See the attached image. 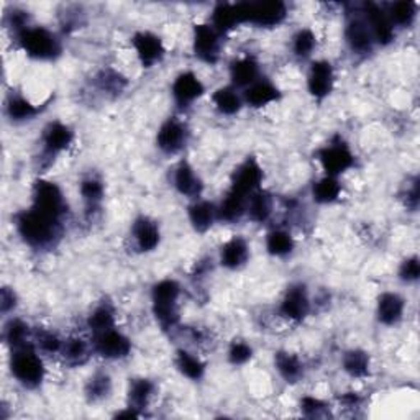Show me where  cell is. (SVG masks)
I'll return each instance as SVG.
<instances>
[{"label":"cell","instance_id":"obj_5","mask_svg":"<svg viewBox=\"0 0 420 420\" xmlns=\"http://www.w3.org/2000/svg\"><path fill=\"white\" fill-rule=\"evenodd\" d=\"M12 373L25 386H38L43 374H45V368L33 350L25 345V347L17 348L12 357Z\"/></svg>","mask_w":420,"mask_h":420},{"label":"cell","instance_id":"obj_14","mask_svg":"<svg viewBox=\"0 0 420 420\" xmlns=\"http://www.w3.org/2000/svg\"><path fill=\"white\" fill-rule=\"evenodd\" d=\"M366 17L371 25V33L374 35V38L382 45H387L394 38V30H392L391 20L387 19V15L382 12L376 4H366Z\"/></svg>","mask_w":420,"mask_h":420},{"label":"cell","instance_id":"obj_8","mask_svg":"<svg viewBox=\"0 0 420 420\" xmlns=\"http://www.w3.org/2000/svg\"><path fill=\"white\" fill-rule=\"evenodd\" d=\"M194 51L202 61H217L220 51L219 31L209 25H196V28H194Z\"/></svg>","mask_w":420,"mask_h":420},{"label":"cell","instance_id":"obj_1","mask_svg":"<svg viewBox=\"0 0 420 420\" xmlns=\"http://www.w3.org/2000/svg\"><path fill=\"white\" fill-rule=\"evenodd\" d=\"M177 298H179V284L172 279H164L153 288V310L156 319L164 328L176 325L177 319Z\"/></svg>","mask_w":420,"mask_h":420},{"label":"cell","instance_id":"obj_16","mask_svg":"<svg viewBox=\"0 0 420 420\" xmlns=\"http://www.w3.org/2000/svg\"><path fill=\"white\" fill-rule=\"evenodd\" d=\"M186 142V130L179 122L168 120L158 132V147L166 153H176Z\"/></svg>","mask_w":420,"mask_h":420},{"label":"cell","instance_id":"obj_34","mask_svg":"<svg viewBox=\"0 0 420 420\" xmlns=\"http://www.w3.org/2000/svg\"><path fill=\"white\" fill-rule=\"evenodd\" d=\"M177 368H179L181 373L186 374L187 378L201 379L202 374H204V369H206V366H204L201 359L192 357L191 353L179 352L177 353Z\"/></svg>","mask_w":420,"mask_h":420},{"label":"cell","instance_id":"obj_37","mask_svg":"<svg viewBox=\"0 0 420 420\" xmlns=\"http://www.w3.org/2000/svg\"><path fill=\"white\" fill-rule=\"evenodd\" d=\"M89 327L93 328L95 335L104 333L110 328H114V314L109 307H99L89 319Z\"/></svg>","mask_w":420,"mask_h":420},{"label":"cell","instance_id":"obj_22","mask_svg":"<svg viewBox=\"0 0 420 420\" xmlns=\"http://www.w3.org/2000/svg\"><path fill=\"white\" fill-rule=\"evenodd\" d=\"M246 258H248V245H246L243 238H233L227 241L222 248V255H220L222 265L230 269L243 265Z\"/></svg>","mask_w":420,"mask_h":420},{"label":"cell","instance_id":"obj_30","mask_svg":"<svg viewBox=\"0 0 420 420\" xmlns=\"http://www.w3.org/2000/svg\"><path fill=\"white\" fill-rule=\"evenodd\" d=\"M214 215H215V210L212 207V204L209 202H196L189 209L191 224L197 231L209 230L210 225H212L214 222Z\"/></svg>","mask_w":420,"mask_h":420},{"label":"cell","instance_id":"obj_26","mask_svg":"<svg viewBox=\"0 0 420 420\" xmlns=\"http://www.w3.org/2000/svg\"><path fill=\"white\" fill-rule=\"evenodd\" d=\"M245 210L246 199L230 191L219 209V217L225 220V222H235V220H238L245 214Z\"/></svg>","mask_w":420,"mask_h":420},{"label":"cell","instance_id":"obj_40","mask_svg":"<svg viewBox=\"0 0 420 420\" xmlns=\"http://www.w3.org/2000/svg\"><path fill=\"white\" fill-rule=\"evenodd\" d=\"M315 48V36L310 30H300L294 36V53L300 58L309 56Z\"/></svg>","mask_w":420,"mask_h":420},{"label":"cell","instance_id":"obj_11","mask_svg":"<svg viewBox=\"0 0 420 420\" xmlns=\"http://www.w3.org/2000/svg\"><path fill=\"white\" fill-rule=\"evenodd\" d=\"M133 46L135 50H137V55L145 68L153 66V64L158 63L164 55L163 43H161L158 36L153 33H148V31L135 35Z\"/></svg>","mask_w":420,"mask_h":420},{"label":"cell","instance_id":"obj_46","mask_svg":"<svg viewBox=\"0 0 420 420\" xmlns=\"http://www.w3.org/2000/svg\"><path fill=\"white\" fill-rule=\"evenodd\" d=\"M38 342L41 345V348L48 353H55V352H58V350H61V342H59V338L56 335H53V333H50V332L41 333Z\"/></svg>","mask_w":420,"mask_h":420},{"label":"cell","instance_id":"obj_21","mask_svg":"<svg viewBox=\"0 0 420 420\" xmlns=\"http://www.w3.org/2000/svg\"><path fill=\"white\" fill-rule=\"evenodd\" d=\"M347 41L353 51L366 53L371 50L373 40H371V31L363 21L353 20L347 26Z\"/></svg>","mask_w":420,"mask_h":420},{"label":"cell","instance_id":"obj_4","mask_svg":"<svg viewBox=\"0 0 420 420\" xmlns=\"http://www.w3.org/2000/svg\"><path fill=\"white\" fill-rule=\"evenodd\" d=\"M20 45L30 56L38 59H51L59 53L56 36L41 26L26 28L20 33Z\"/></svg>","mask_w":420,"mask_h":420},{"label":"cell","instance_id":"obj_31","mask_svg":"<svg viewBox=\"0 0 420 420\" xmlns=\"http://www.w3.org/2000/svg\"><path fill=\"white\" fill-rule=\"evenodd\" d=\"M214 104L217 105V109L225 115L236 114L241 107L240 97L236 95L235 90L230 89V88L219 89L217 93L214 94Z\"/></svg>","mask_w":420,"mask_h":420},{"label":"cell","instance_id":"obj_45","mask_svg":"<svg viewBox=\"0 0 420 420\" xmlns=\"http://www.w3.org/2000/svg\"><path fill=\"white\" fill-rule=\"evenodd\" d=\"M420 276V265L417 258H409L402 263L401 266V278L404 281L411 283V281H417Z\"/></svg>","mask_w":420,"mask_h":420},{"label":"cell","instance_id":"obj_13","mask_svg":"<svg viewBox=\"0 0 420 420\" xmlns=\"http://www.w3.org/2000/svg\"><path fill=\"white\" fill-rule=\"evenodd\" d=\"M333 85V69L327 61H317L312 64L309 73V90L317 99H324L330 94Z\"/></svg>","mask_w":420,"mask_h":420},{"label":"cell","instance_id":"obj_7","mask_svg":"<svg viewBox=\"0 0 420 420\" xmlns=\"http://www.w3.org/2000/svg\"><path fill=\"white\" fill-rule=\"evenodd\" d=\"M261 179H263V171L260 168V164H258L253 158L246 159L235 172L233 184H231V192L238 194V196L246 199L248 196H251L258 187H260Z\"/></svg>","mask_w":420,"mask_h":420},{"label":"cell","instance_id":"obj_48","mask_svg":"<svg viewBox=\"0 0 420 420\" xmlns=\"http://www.w3.org/2000/svg\"><path fill=\"white\" fill-rule=\"evenodd\" d=\"M0 300H2V303H0V305H2V312L5 314V312H9L10 309H14L15 307V293L12 289L10 288H4L2 289V295H0Z\"/></svg>","mask_w":420,"mask_h":420},{"label":"cell","instance_id":"obj_10","mask_svg":"<svg viewBox=\"0 0 420 420\" xmlns=\"http://www.w3.org/2000/svg\"><path fill=\"white\" fill-rule=\"evenodd\" d=\"M95 348L105 358H123L130 353L132 345L125 335L110 328V330L97 335Z\"/></svg>","mask_w":420,"mask_h":420},{"label":"cell","instance_id":"obj_17","mask_svg":"<svg viewBox=\"0 0 420 420\" xmlns=\"http://www.w3.org/2000/svg\"><path fill=\"white\" fill-rule=\"evenodd\" d=\"M43 142H45V149L48 154H56L71 145L73 132L66 125H63V123L55 122L51 125H48Z\"/></svg>","mask_w":420,"mask_h":420},{"label":"cell","instance_id":"obj_23","mask_svg":"<svg viewBox=\"0 0 420 420\" xmlns=\"http://www.w3.org/2000/svg\"><path fill=\"white\" fill-rule=\"evenodd\" d=\"M214 28L220 31V33H225V31H230L236 28V25L241 23L238 10H236V5L231 4H220L214 10Z\"/></svg>","mask_w":420,"mask_h":420},{"label":"cell","instance_id":"obj_33","mask_svg":"<svg viewBox=\"0 0 420 420\" xmlns=\"http://www.w3.org/2000/svg\"><path fill=\"white\" fill-rule=\"evenodd\" d=\"M268 251L271 253L274 256H284L288 255V253L293 251L294 248V241L290 238V235L288 231H283V230H276V231H271V233L268 235Z\"/></svg>","mask_w":420,"mask_h":420},{"label":"cell","instance_id":"obj_41","mask_svg":"<svg viewBox=\"0 0 420 420\" xmlns=\"http://www.w3.org/2000/svg\"><path fill=\"white\" fill-rule=\"evenodd\" d=\"M416 17V4L397 2L391 7V19L399 25H409Z\"/></svg>","mask_w":420,"mask_h":420},{"label":"cell","instance_id":"obj_15","mask_svg":"<svg viewBox=\"0 0 420 420\" xmlns=\"http://www.w3.org/2000/svg\"><path fill=\"white\" fill-rule=\"evenodd\" d=\"M172 94L179 104L187 105L204 94V85L196 74L184 73L176 79L174 85H172Z\"/></svg>","mask_w":420,"mask_h":420},{"label":"cell","instance_id":"obj_44","mask_svg":"<svg viewBox=\"0 0 420 420\" xmlns=\"http://www.w3.org/2000/svg\"><path fill=\"white\" fill-rule=\"evenodd\" d=\"M251 348L250 345H246L243 342H235L233 345L230 347V352H229V358L230 362L233 364H243L248 362L251 358Z\"/></svg>","mask_w":420,"mask_h":420},{"label":"cell","instance_id":"obj_19","mask_svg":"<svg viewBox=\"0 0 420 420\" xmlns=\"http://www.w3.org/2000/svg\"><path fill=\"white\" fill-rule=\"evenodd\" d=\"M174 186L182 196L197 197L202 191L201 179L196 176V172L187 163H181L179 168L176 169L174 174Z\"/></svg>","mask_w":420,"mask_h":420},{"label":"cell","instance_id":"obj_2","mask_svg":"<svg viewBox=\"0 0 420 420\" xmlns=\"http://www.w3.org/2000/svg\"><path fill=\"white\" fill-rule=\"evenodd\" d=\"M58 220H53L46 215L40 214L38 210L31 209L30 212L21 214L19 217V231L23 236L25 241H28L33 246L48 245L55 236Z\"/></svg>","mask_w":420,"mask_h":420},{"label":"cell","instance_id":"obj_20","mask_svg":"<svg viewBox=\"0 0 420 420\" xmlns=\"http://www.w3.org/2000/svg\"><path fill=\"white\" fill-rule=\"evenodd\" d=\"M404 300L397 294H382L378 303V317L382 324L392 325L402 317Z\"/></svg>","mask_w":420,"mask_h":420},{"label":"cell","instance_id":"obj_47","mask_svg":"<svg viewBox=\"0 0 420 420\" xmlns=\"http://www.w3.org/2000/svg\"><path fill=\"white\" fill-rule=\"evenodd\" d=\"M303 407L307 416H319L320 411H324V402L319 399H314V397H305L303 401Z\"/></svg>","mask_w":420,"mask_h":420},{"label":"cell","instance_id":"obj_43","mask_svg":"<svg viewBox=\"0 0 420 420\" xmlns=\"http://www.w3.org/2000/svg\"><path fill=\"white\" fill-rule=\"evenodd\" d=\"M80 194L89 204H97L100 202L102 196H104V187H102V182L97 179H85L83 184H80Z\"/></svg>","mask_w":420,"mask_h":420},{"label":"cell","instance_id":"obj_36","mask_svg":"<svg viewBox=\"0 0 420 420\" xmlns=\"http://www.w3.org/2000/svg\"><path fill=\"white\" fill-rule=\"evenodd\" d=\"M7 112L14 120H28L36 114V109L23 97H12L7 104Z\"/></svg>","mask_w":420,"mask_h":420},{"label":"cell","instance_id":"obj_42","mask_svg":"<svg viewBox=\"0 0 420 420\" xmlns=\"http://www.w3.org/2000/svg\"><path fill=\"white\" fill-rule=\"evenodd\" d=\"M110 391V379L107 374H95L93 379H90L88 386V394L90 399H102L109 394Z\"/></svg>","mask_w":420,"mask_h":420},{"label":"cell","instance_id":"obj_18","mask_svg":"<svg viewBox=\"0 0 420 420\" xmlns=\"http://www.w3.org/2000/svg\"><path fill=\"white\" fill-rule=\"evenodd\" d=\"M133 235L138 248L142 251H152L159 243V230L156 224L147 217L138 219L133 225Z\"/></svg>","mask_w":420,"mask_h":420},{"label":"cell","instance_id":"obj_27","mask_svg":"<svg viewBox=\"0 0 420 420\" xmlns=\"http://www.w3.org/2000/svg\"><path fill=\"white\" fill-rule=\"evenodd\" d=\"M276 366L279 373L288 382H295L303 376V363L299 362L298 357L290 353L279 352L276 355Z\"/></svg>","mask_w":420,"mask_h":420},{"label":"cell","instance_id":"obj_38","mask_svg":"<svg viewBox=\"0 0 420 420\" xmlns=\"http://www.w3.org/2000/svg\"><path fill=\"white\" fill-rule=\"evenodd\" d=\"M26 337H28V325L21 320H12L5 327V340H7L14 348L25 347Z\"/></svg>","mask_w":420,"mask_h":420},{"label":"cell","instance_id":"obj_25","mask_svg":"<svg viewBox=\"0 0 420 420\" xmlns=\"http://www.w3.org/2000/svg\"><path fill=\"white\" fill-rule=\"evenodd\" d=\"M230 76L236 85H251L255 84L258 76V64L251 58L238 59L231 64Z\"/></svg>","mask_w":420,"mask_h":420},{"label":"cell","instance_id":"obj_9","mask_svg":"<svg viewBox=\"0 0 420 420\" xmlns=\"http://www.w3.org/2000/svg\"><path fill=\"white\" fill-rule=\"evenodd\" d=\"M319 159L328 176H337L353 166V154L345 145H330L319 153Z\"/></svg>","mask_w":420,"mask_h":420},{"label":"cell","instance_id":"obj_3","mask_svg":"<svg viewBox=\"0 0 420 420\" xmlns=\"http://www.w3.org/2000/svg\"><path fill=\"white\" fill-rule=\"evenodd\" d=\"M241 23H248L258 26H274L279 25L286 17V5L283 2H246L236 4Z\"/></svg>","mask_w":420,"mask_h":420},{"label":"cell","instance_id":"obj_12","mask_svg":"<svg viewBox=\"0 0 420 420\" xmlns=\"http://www.w3.org/2000/svg\"><path fill=\"white\" fill-rule=\"evenodd\" d=\"M283 315H286L290 320H303L309 314V298H307V290L304 286H293L284 295L281 304Z\"/></svg>","mask_w":420,"mask_h":420},{"label":"cell","instance_id":"obj_29","mask_svg":"<svg viewBox=\"0 0 420 420\" xmlns=\"http://www.w3.org/2000/svg\"><path fill=\"white\" fill-rule=\"evenodd\" d=\"M273 201L269 197V194L258 191L253 192L250 201H248V214L255 222H265V220L271 215Z\"/></svg>","mask_w":420,"mask_h":420},{"label":"cell","instance_id":"obj_24","mask_svg":"<svg viewBox=\"0 0 420 420\" xmlns=\"http://www.w3.org/2000/svg\"><path fill=\"white\" fill-rule=\"evenodd\" d=\"M245 99L253 107H263L279 99V90L269 83H255L246 89Z\"/></svg>","mask_w":420,"mask_h":420},{"label":"cell","instance_id":"obj_28","mask_svg":"<svg viewBox=\"0 0 420 420\" xmlns=\"http://www.w3.org/2000/svg\"><path fill=\"white\" fill-rule=\"evenodd\" d=\"M343 368L355 378H363L369 371V357L362 350H352L343 357Z\"/></svg>","mask_w":420,"mask_h":420},{"label":"cell","instance_id":"obj_32","mask_svg":"<svg viewBox=\"0 0 420 420\" xmlns=\"http://www.w3.org/2000/svg\"><path fill=\"white\" fill-rule=\"evenodd\" d=\"M340 196V184L333 176H327L314 186V199L320 204L333 202Z\"/></svg>","mask_w":420,"mask_h":420},{"label":"cell","instance_id":"obj_6","mask_svg":"<svg viewBox=\"0 0 420 420\" xmlns=\"http://www.w3.org/2000/svg\"><path fill=\"white\" fill-rule=\"evenodd\" d=\"M35 210L53 220H58L64 210L63 194L53 182L40 181L35 186Z\"/></svg>","mask_w":420,"mask_h":420},{"label":"cell","instance_id":"obj_39","mask_svg":"<svg viewBox=\"0 0 420 420\" xmlns=\"http://www.w3.org/2000/svg\"><path fill=\"white\" fill-rule=\"evenodd\" d=\"M64 358L71 363H83L85 357H88V347H85L84 340L80 338H71L68 340L63 348Z\"/></svg>","mask_w":420,"mask_h":420},{"label":"cell","instance_id":"obj_35","mask_svg":"<svg viewBox=\"0 0 420 420\" xmlns=\"http://www.w3.org/2000/svg\"><path fill=\"white\" fill-rule=\"evenodd\" d=\"M153 394V384L148 379H137L130 386V404L133 409L145 407Z\"/></svg>","mask_w":420,"mask_h":420}]
</instances>
